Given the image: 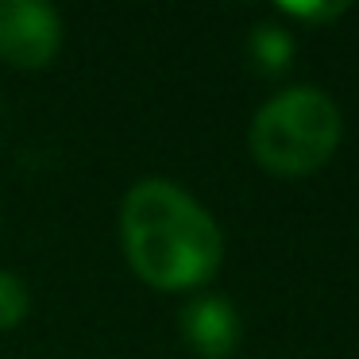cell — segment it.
Listing matches in <instances>:
<instances>
[{
  "mask_svg": "<svg viewBox=\"0 0 359 359\" xmlns=\"http://www.w3.org/2000/svg\"><path fill=\"white\" fill-rule=\"evenodd\" d=\"M120 240L132 271L155 290H194L224 259L217 220L170 178H143L124 194Z\"/></svg>",
  "mask_w": 359,
  "mask_h": 359,
  "instance_id": "cell-1",
  "label": "cell"
},
{
  "mask_svg": "<svg viewBox=\"0 0 359 359\" xmlns=\"http://www.w3.org/2000/svg\"><path fill=\"white\" fill-rule=\"evenodd\" d=\"M340 135L344 116L325 89L290 86L255 112L248 143L263 170L297 178L325 166L340 147Z\"/></svg>",
  "mask_w": 359,
  "mask_h": 359,
  "instance_id": "cell-2",
  "label": "cell"
},
{
  "mask_svg": "<svg viewBox=\"0 0 359 359\" xmlns=\"http://www.w3.org/2000/svg\"><path fill=\"white\" fill-rule=\"evenodd\" d=\"M62 47V16L43 0H0V58L39 70Z\"/></svg>",
  "mask_w": 359,
  "mask_h": 359,
  "instance_id": "cell-3",
  "label": "cell"
},
{
  "mask_svg": "<svg viewBox=\"0 0 359 359\" xmlns=\"http://www.w3.org/2000/svg\"><path fill=\"white\" fill-rule=\"evenodd\" d=\"M178 325L186 344L205 359H224L240 344V313L220 294H201L189 305H182Z\"/></svg>",
  "mask_w": 359,
  "mask_h": 359,
  "instance_id": "cell-4",
  "label": "cell"
},
{
  "mask_svg": "<svg viewBox=\"0 0 359 359\" xmlns=\"http://www.w3.org/2000/svg\"><path fill=\"white\" fill-rule=\"evenodd\" d=\"M248 50L263 74H282L290 66V58H294V39L278 24H255L248 35Z\"/></svg>",
  "mask_w": 359,
  "mask_h": 359,
  "instance_id": "cell-5",
  "label": "cell"
},
{
  "mask_svg": "<svg viewBox=\"0 0 359 359\" xmlns=\"http://www.w3.org/2000/svg\"><path fill=\"white\" fill-rule=\"evenodd\" d=\"M27 309H32V294H27L24 278L12 271H0V332L20 325L27 317Z\"/></svg>",
  "mask_w": 359,
  "mask_h": 359,
  "instance_id": "cell-6",
  "label": "cell"
},
{
  "mask_svg": "<svg viewBox=\"0 0 359 359\" xmlns=\"http://www.w3.org/2000/svg\"><path fill=\"white\" fill-rule=\"evenodd\" d=\"M282 16H294V20H305V24H332V20H340L344 12H348V4H336V0H328V4H282Z\"/></svg>",
  "mask_w": 359,
  "mask_h": 359,
  "instance_id": "cell-7",
  "label": "cell"
}]
</instances>
